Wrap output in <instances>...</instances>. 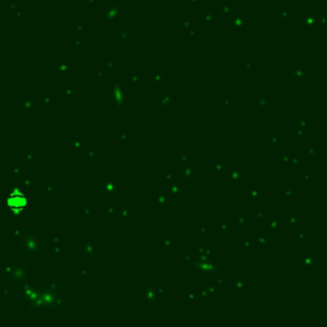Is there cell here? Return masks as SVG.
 Here are the masks:
<instances>
[{"label":"cell","instance_id":"1","mask_svg":"<svg viewBox=\"0 0 327 327\" xmlns=\"http://www.w3.org/2000/svg\"><path fill=\"white\" fill-rule=\"evenodd\" d=\"M26 203H27V200H26L23 195H10L9 198H8V206H9L10 208H13V210H19V207L18 206H20L22 208L26 207Z\"/></svg>","mask_w":327,"mask_h":327}]
</instances>
